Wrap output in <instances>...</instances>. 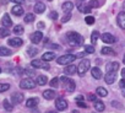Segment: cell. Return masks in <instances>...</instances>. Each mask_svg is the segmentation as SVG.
Returning a JSON list of instances; mask_svg holds the SVG:
<instances>
[{
	"label": "cell",
	"instance_id": "1",
	"mask_svg": "<svg viewBox=\"0 0 125 113\" xmlns=\"http://www.w3.org/2000/svg\"><path fill=\"white\" fill-rule=\"evenodd\" d=\"M66 37H68L69 44L73 45V47H80V45L83 44V37L81 34H79L77 32H74V31L68 32Z\"/></svg>",
	"mask_w": 125,
	"mask_h": 113
},
{
	"label": "cell",
	"instance_id": "2",
	"mask_svg": "<svg viewBox=\"0 0 125 113\" xmlns=\"http://www.w3.org/2000/svg\"><path fill=\"white\" fill-rule=\"evenodd\" d=\"M59 81H61V84H62V86H64V89H65L66 92L73 93L75 91L76 84H75V81L73 79H69L66 76H61V78H59Z\"/></svg>",
	"mask_w": 125,
	"mask_h": 113
},
{
	"label": "cell",
	"instance_id": "3",
	"mask_svg": "<svg viewBox=\"0 0 125 113\" xmlns=\"http://www.w3.org/2000/svg\"><path fill=\"white\" fill-rule=\"evenodd\" d=\"M77 56L74 55V54H65V55H61L56 59V63L59 65H70L73 62L76 60Z\"/></svg>",
	"mask_w": 125,
	"mask_h": 113
},
{
	"label": "cell",
	"instance_id": "4",
	"mask_svg": "<svg viewBox=\"0 0 125 113\" xmlns=\"http://www.w3.org/2000/svg\"><path fill=\"white\" fill-rule=\"evenodd\" d=\"M90 67H91V62H90L88 59H82V60L80 62L79 67H77V73H79V75H80V76H83V75L88 71Z\"/></svg>",
	"mask_w": 125,
	"mask_h": 113
},
{
	"label": "cell",
	"instance_id": "5",
	"mask_svg": "<svg viewBox=\"0 0 125 113\" xmlns=\"http://www.w3.org/2000/svg\"><path fill=\"white\" fill-rule=\"evenodd\" d=\"M36 85H37V82L33 81L31 78H26V79L20 81V87L25 89V90H32V89L36 87Z\"/></svg>",
	"mask_w": 125,
	"mask_h": 113
},
{
	"label": "cell",
	"instance_id": "6",
	"mask_svg": "<svg viewBox=\"0 0 125 113\" xmlns=\"http://www.w3.org/2000/svg\"><path fill=\"white\" fill-rule=\"evenodd\" d=\"M55 107H56L58 111H64V109H66V108H68V102H66V100H64L62 97L56 98V100H55Z\"/></svg>",
	"mask_w": 125,
	"mask_h": 113
},
{
	"label": "cell",
	"instance_id": "7",
	"mask_svg": "<svg viewBox=\"0 0 125 113\" xmlns=\"http://www.w3.org/2000/svg\"><path fill=\"white\" fill-rule=\"evenodd\" d=\"M31 65H32L33 68H37V69H41V68L44 69V70H49V69H50V67H49L48 63H43V62L37 60V59L32 60V62H31Z\"/></svg>",
	"mask_w": 125,
	"mask_h": 113
},
{
	"label": "cell",
	"instance_id": "8",
	"mask_svg": "<svg viewBox=\"0 0 125 113\" xmlns=\"http://www.w3.org/2000/svg\"><path fill=\"white\" fill-rule=\"evenodd\" d=\"M30 39H31V42H32V43L37 44V43H39V42L43 39V33H42L41 31H36V32H33V33L31 34Z\"/></svg>",
	"mask_w": 125,
	"mask_h": 113
},
{
	"label": "cell",
	"instance_id": "9",
	"mask_svg": "<svg viewBox=\"0 0 125 113\" xmlns=\"http://www.w3.org/2000/svg\"><path fill=\"white\" fill-rule=\"evenodd\" d=\"M10 100H11V103L12 104H19V103H21L23 101V95L20 93V92H14L11 95Z\"/></svg>",
	"mask_w": 125,
	"mask_h": 113
},
{
	"label": "cell",
	"instance_id": "10",
	"mask_svg": "<svg viewBox=\"0 0 125 113\" xmlns=\"http://www.w3.org/2000/svg\"><path fill=\"white\" fill-rule=\"evenodd\" d=\"M101 38H102V41H103L104 43H108V44H113V43H115V41H116V38H115L113 34H110V33H103V34L101 36Z\"/></svg>",
	"mask_w": 125,
	"mask_h": 113
},
{
	"label": "cell",
	"instance_id": "11",
	"mask_svg": "<svg viewBox=\"0 0 125 113\" xmlns=\"http://www.w3.org/2000/svg\"><path fill=\"white\" fill-rule=\"evenodd\" d=\"M9 45L10 47H14V48H17V47H21L23 44V41L20 38V37H15V38H10L8 41Z\"/></svg>",
	"mask_w": 125,
	"mask_h": 113
},
{
	"label": "cell",
	"instance_id": "12",
	"mask_svg": "<svg viewBox=\"0 0 125 113\" xmlns=\"http://www.w3.org/2000/svg\"><path fill=\"white\" fill-rule=\"evenodd\" d=\"M115 80H116V73H114V71H112V73H107L105 76H104V81H105L108 85L114 84Z\"/></svg>",
	"mask_w": 125,
	"mask_h": 113
},
{
	"label": "cell",
	"instance_id": "13",
	"mask_svg": "<svg viewBox=\"0 0 125 113\" xmlns=\"http://www.w3.org/2000/svg\"><path fill=\"white\" fill-rule=\"evenodd\" d=\"M1 25H3V27H5V28L12 26V20L10 19V15H9V14H4V16L1 17Z\"/></svg>",
	"mask_w": 125,
	"mask_h": 113
},
{
	"label": "cell",
	"instance_id": "14",
	"mask_svg": "<svg viewBox=\"0 0 125 113\" xmlns=\"http://www.w3.org/2000/svg\"><path fill=\"white\" fill-rule=\"evenodd\" d=\"M105 69H107V73H112V71L116 73L118 69H119V63L118 62H110V63L107 64Z\"/></svg>",
	"mask_w": 125,
	"mask_h": 113
},
{
	"label": "cell",
	"instance_id": "15",
	"mask_svg": "<svg viewBox=\"0 0 125 113\" xmlns=\"http://www.w3.org/2000/svg\"><path fill=\"white\" fill-rule=\"evenodd\" d=\"M116 22H118V25H119V27H120V28L125 30V12H124V11H121V12H119V14H118Z\"/></svg>",
	"mask_w": 125,
	"mask_h": 113
},
{
	"label": "cell",
	"instance_id": "16",
	"mask_svg": "<svg viewBox=\"0 0 125 113\" xmlns=\"http://www.w3.org/2000/svg\"><path fill=\"white\" fill-rule=\"evenodd\" d=\"M76 73H77V67H75V65H73V64L66 65V68L64 69V74H65V75H69V76H71V75H74V74H76Z\"/></svg>",
	"mask_w": 125,
	"mask_h": 113
},
{
	"label": "cell",
	"instance_id": "17",
	"mask_svg": "<svg viewBox=\"0 0 125 113\" xmlns=\"http://www.w3.org/2000/svg\"><path fill=\"white\" fill-rule=\"evenodd\" d=\"M53 59H55V53H53V52H47V53H44V54L42 55V60H43V62L49 63V62H52Z\"/></svg>",
	"mask_w": 125,
	"mask_h": 113
},
{
	"label": "cell",
	"instance_id": "18",
	"mask_svg": "<svg viewBox=\"0 0 125 113\" xmlns=\"http://www.w3.org/2000/svg\"><path fill=\"white\" fill-rule=\"evenodd\" d=\"M11 12L15 15V16H22L23 15V8L21 5H15L12 9H11Z\"/></svg>",
	"mask_w": 125,
	"mask_h": 113
},
{
	"label": "cell",
	"instance_id": "19",
	"mask_svg": "<svg viewBox=\"0 0 125 113\" xmlns=\"http://www.w3.org/2000/svg\"><path fill=\"white\" fill-rule=\"evenodd\" d=\"M44 10H45V5L43 3H41V1L36 3V5H34V12L36 14H43Z\"/></svg>",
	"mask_w": 125,
	"mask_h": 113
},
{
	"label": "cell",
	"instance_id": "20",
	"mask_svg": "<svg viewBox=\"0 0 125 113\" xmlns=\"http://www.w3.org/2000/svg\"><path fill=\"white\" fill-rule=\"evenodd\" d=\"M38 102H39V100H38L37 97H31V98L27 100L26 106H27L28 108H33V107H36V106L38 104Z\"/></svg>",
	"mask_w": 125,
	"mask_h": 113
},
{
	"label": "cell",
	"instance_id": "21",
	"mask_svg": "<svg viewBox=\"0 0 125 113\" xmlns=\"http://www.w3.org/2000/svg\"><path fill=\"white\" fill-rule=\"evenodd\" d=\"M91 74H92V76H93L94 79H97V80L102 78V71H101V69H99L98 67L92 68V69H91Z\"/></svg>",
	"mask_w": 125,
	"mask_h": 113
},
{
	"label": "cell",
	"instance_id": "22",
	"mask_svg": "<svg viewBox=\"0 0 125 113\" xmlns=\"http://www.w3.org/2000/svg\"><path fill=\"white\" fill-rule=\"evenodd\" d=\"M43 97L45 100H53V98H55V91L54 90H45V91H43Z\"/></svg>",
	"mask_w": 125,
	"mask_h": 113
},
{
	"label": "cell",
	"instance_id": "23",
	"mask_svg": "<svg viewBox=\"0 0 125 113\" xmlns=\"http://www.w3.org/2000/svg\"><path fill=\"white\" fill-rule=\"evenodd\" d=\"M61 9H62V11H65V12H70L74 9V4L71 1H66V3H64L61 5Z\"/></svg>",
	"mask_w": 125,
	"mask_h": 113
},
{
	"label": "cell",
	"instance_id": "24",
	"mask_svg": "<svg viewBox=\"0 0 125 113\" xmlns=\"http://www.w3.org/2000/svg\"><path fill=\"white\" fill-rule=\"evenodd\" d=\"M104 108H105V106H104V103H103L102 101H99V100L94 101V109H96L97 112H103Z\"/></svg>",
	"mask_w": 125,
	"mask_h": 113
},
{
	"label": "cell",
	"instance_id": "25",
	"mask_svg": "<svg viewBox=\"0 0 125 113\" xmlns=\"http://www.w3.org/2000/svg\"><path fill=\"white\" fill-rule=\"evenodd\" d=\"M39 86H43V85H45L47 82H48V79H47V76L45 75H39V76H37V81H36Z\"/></svg>",
	"mask_w": 125,
	"mask_h": 113
},
{
	"label": "cell",
	"instance_id": "26",
	"mask_svg": "<svg viewBox=\"0 0 125 113\" xmlns=\"http://www.w3.org/2000/svg\"><path fill=\"white\" fill-rule=\"evenodd\" d=\"M77 8H79V10L81 11V12H83V14H90L91 12V8L88 6V5H83V4H77Z\"/></svg>",
	"mask_w": 125,
	"mask_h": 113
},
{
	"label": "cell",
	"instance_id": "27",
	"mask_svg": "<svg viewBox=\"0 0 125 113\" xmlns=\"http://www.w3.org/2000/svg\"><path fill=\"white\" fill-rule=\"evenodd\" d=\"M101 53L104 54V55H114V54H115L114 50H113L110 47H103V48L101 49Z\"/></svg>",
	"mask_w": 125,
	"mask_h": 113
},
{
	"label": "cell",
	"instance_id": "28",
	"mask_svg": "<svg viewBox=\"0 0 125 113\" xmlns=\"http://www.w3.org/2000/svg\"><path fill=\"white\" fill-rule=\"evenodd\" d=\"M3 106H4V108H5L8 112H11V111L14 109V106H12V103H11L9 100H4V101H3Z\"/></svg>",
	"mask_w": 125,
	"mask_h": 113
},
{
	"label": "cell",
	"instance_id": "29",
	"mask_svg": "<svg viewBox=\"0 0 125 113\" xmlns=\"http://www.w3.org/2000/svg\"><path fill=\"white\" fill-rule=\"evenodd\" d=\"M11 55V50L6 47H0V56H9Z\"/></svg>",
	"mask_w": 125,
	"mask_h": 113
},
{
	"label": "cell",
	"instance_id": "30",
	"mask_svg": "<svg viewBox=\"0 0 125 113\" xmlns=\"http://www.w3.org/2000/svg\"><path fill=\"white\" fill-rule=\"evenodd\" d=\"M96 92H97V95H98V96H101V97H105V96L108 95V91H107L104 87H102V86L97 87Z\"/></svg>",
	"mask_w": 125,
	"mask_h": 113
},
{
	"label": "cell",
	"instance_id": "31",
	"mask_svg": "<svg viewBox=\"0 0 125 113\" xmlns=\"http://www.w3.org/2000/svg\"><path fill=\"white\" fill-rule=\"evenodd\" d=\"M23 32H25V28H23V26H21V25H17V26H15V27H14V33H15V34L20 36V34H23Z\"/></svg>",
	"mask_w": 125,
	"mask_h": 113
},
{
	"label": "cell",
	"instance_id": "32",
	"mask_svg": "<svg viewBox=\"0 0 125 113\" xmlns=\"http://www.w3.org/2000/svg\"><path fill=\"white\" fill-rule=\"evenodd\" d=\"M98 38H99V32L98 31H93L92 34H91V42H92V44H96L97 41H98Z\"/></svg>",
	"mask_w": 125,
	"mask_h": 113
},
{
	"label": "cell",
	"instance_id": "33",
	"mask_svg": "<svg viewBox=\"0 0 125 113\" xmlns=\"http://www.w3.org/2000/svg\"><path fill=\"white\" fill-rule=\"evenodd\" d=\"M10 36V31L5 27H1L0 28V38H5V37H9Z\"/></svg>",
	"mask_w": 125,
	"mask_h": 113
},
{
	"label": "cell",
	"instance_id": "34",
	"mask_svg": "<svg viewBox=\"0 0 125 113\" xmlns=\"http://www.w3.org/2000/svg\"><path fill=\"white\" fill-rule=\"evenodd\" d=\"M37 53H38V49H37L36 47H28V49H27V54H28L30 56H34Z\"/></svg>",
	"mask_w": 125,
	"mask_h": 113
},
{
	"label": "cell",
	"instance_id": "35",
	"mask_svg": "<svg viewBox=\"0 0 125 113\" xmlns=\"http://www.w3.org/2000/svg\"><path fill=\"white\" fill-rule=\"evenodd\" d=\"M33 21H34V14H27L25 16V22L26 23H31Z\"/></svg>",
	"mask_w": 125,
	"mask_h": 113
},
{
	"label": "cell",
	"instance_id": "36",
	"mask_svg": "<svg viewBox=\"0 0 125 113\" xmlns=\"http://www.w3.org/2000/svg\"><path fill=\"white\" fill-rule=\"evenodd\" d=\"M87 5H88V6L92 9V8H98V6L101 5V3L98 1V0H91V1H90Z\"/></svg>",
	"mask_w": 125,
	"mask_h": 113
},
{
	"label": "cell",
	"instance_id": "37",
	"mask_svg": "<svg viewBox=\"0 0 125 113\" xmlns=\"http://www.w3.org/2000/svg\"><path fill=\"white\" fill-rule=\"evenodd\" d=\"M49 85H50L52 87H58V86H59V78H54V79H52L50 82H49Z\"/></svg>",
	"mask_w": 125,
	"mask_h": 113
},
{
	"label": "cell",
	"instance_id": "38",
	"mask_svg": "<svg viewBox=\"0 0 125 113\" xmlns=\"http://www.w3.org/2000/svg\"><path fill=\"white\" fill-rule=\"evenodd\" d=\"M85 52L87 54H92V53H94V47L93 45H85Z\"/></svg>",
	"mask_w": 125,
	"mask_h": 113
},
{
	"label": "cell",
	"instance_id": "39",
	"mask_svg": "<svg viewBox=\"0 0 125 113\" xmlns=\"http://www.w3.org/2000/svg\"><path fill=\"white\" fill-rule=\"evenodd\" d=\"M10 89V85L9 84H0V92H5Z\"/></svg>",
	"mask_w": 125,
	"mask_h": 113
},
{
	"label": "cell",
	"instance_id": "40",
	"mask_svg": "<svg viewBox=\"0 0 125 113\" xmlns=\"http://www.w3.org/2000/svg\"><path fill=\"white\" fill-rule=\"evenodd\" d=\"M85 21L87 25H93L94 23V17L93 16H86L85 17Z\"/></svg>",
	"mask_w": 125,
	"mask_h": 113
},
{
	"label": "cell",
	"instance_id": "41",
	"mask_svg": "<svg viewBox=\"0 0 125 113\" xmlns=\"http://www.w3.org/2000/svg\"><path fill=\"white\" fill-rule=\"evenodd\" d=\"M70 19H71V14H70V12H66V15H65V16H62L61 22H62V23H65V22H68Z\"/></svg>",
	"mask_w": 125,
	"mask_h": 113
},
{
	"label": "cell",
	"instance_id": "42",
	"mask_svg": "<svg viewBox=\"0 0 125 113\" xmlns=\"http://www.w3.org/2000/svg\"><path fill=\"white\" fill-rule=\"evenodd\" d=\"M49 19L56 20V19H58V12H56V11H52V12L49 14Z\"/></svg>",
	"mask_w": 125,
	"mask_h": 113
},
{
	"label": "cell",
	"instance_id": "43",
	"mask_svg": "<svg viewBox=\"0 0 125 113\" xmlns=\"http://www.w3.org/2000/svg\"><path fill=\"white\" fill-rule=\"evenodd\" d=\"M76 103H77V106L81 107V108H87V104H86L83 101H76Z\"/></svg>",
	"mask_w": 125,
	"mask_h": 113
},
{
	"label": "cell",
	"instance_id": "44",
	"mask_svg": "<svg viewBox=\"0 0 125 113\" xmlns=\"http://www.w3.org/2000/svg\"><path fill=\"white\" fill-rule=\"evenodd\" d=\"M88 100L90 101H92V102H94V101H97V97H96V95H88Z\"/></svg>",
	"mask_w": 125,
	"mask_h": 113
},
{
	"label": "cell",
	"instance_id": "45",
	"mask_svg": "<svg viewBox=\"0 0 125 113\" xmlns=\"http://www.w3.org/2000/svg\"><path fill=\"white\" fill-rule=\"evenodd\" d=\"M10 1H12V3H16L17 5H21V4H23V3H25V0H10Z\"/></svg>",
	"mask_w": 125,
	"mask_h": 113
},
{
	"label": "cell",
	"instance_id": "46",
	"mask_svg": "<svg viewBox=\"0 0 125 113\" xmlns=\"http://www.w3.org/2000/svg\"><path fill=\"white\" fill-rule=\"evenodd\" d=\"M44 26H45V25H44V22H38V25H37V27H38V28H44Z\"/></svg>",
	"mask_w": 125,
	"mask_h": 113
},
{
	"label": "cell",
	"instance_id": "47",
	"mask_svg": "<svg viewBox=\"0 0 125 113\" xmlns=\"http://www.w3.org/2000/svg\"><path fill=\"white\" fill-rule=\"evenodd\" d=\"M49 47L50 48H55V49H60V45H58V44H50Z\"/></svg>",
	"mask_w": 125,
	"mask_h": 113
},
{
	"label": "cell",
	"instance_id": "48",
	"mask_svg": "<svg viewBox=\"0 0 125 113\" xmlns=\"http://www.w3.org/2000/svg\"><path fill=\"white\" fill-rule=\"evenodd\" d=\"M25 74H27V75H30V76H32V75H33L34 73H33L32 70H31V71H30V70H25Z\"/></svg>",
	"mask_w": 125,
	"mask_h": 113
},
{
	"label": "cell",
	"instance_id": "49",
	"mask_svg": "<svg viewBox=\"0 0 125 113\" xmlns=\"http://www.w3.org/2000/svg\"><path fill=\"white\" fill-rule=\"evenodd\" d=\"M119 85H120V87H123V89H125V80L123 79V80L120 81V84H119Z\"/></svg>",
	"mask_w": 125,
	"mask_h": 113
},
{
	"label": "cell",
	"instance_id": "50",
	"mask_svg": "<svg viewBox=\"0 0 125 113\" xmlns=\"http://www.w3.org/2000/svg\"><path fill=\"white\" fill-rule=\"evenodd\" d=\"M76 101H83V96H81V95L77 96V97H76Z\"/></svg>",
	"mask_w": 125,
	"mask_h": 113
},
{
	"label": "cell",
	"instance_id": "51",
	"mask_svg": "<svg viewBox=\"0 0 125 113\" xmlns=\"http://www.w3.org/2000/svg\"><path fill=\"white\" fill-rule=\"evenodd\" d=\"M121 76H123V79L125 80V69H123V70H121Z\"/></svg>",
	"mask_w": 125,
	"mask_h": 113
},
{
	"label": "cell",
	"instance_id": "52",
	"mask_svg": "<svg viewBox=\"0 0 125 113\" xmlns=\"http://www.w3.org/2000/svg\"><path fill=\"white\" fill-rule=\"evenodd\" d=\"M71 113H79V111H76V109H74V111H73Z\"/></svg>",
	"mask_w": 125,
	"mask_h": 113
},
{
	"label": "cell",
	"instance_id": "53",
	"mask_svg": "<svg viewBox=\"0 0 125 113\" xmlns=\"http://www.w3.org/2000/svg\"><path fill=\"white\" fill-rule=\"evenodd\" d=\"M123 63L125 64V55H124V58H123Z\"/></svg>",
	"mask_w": 125,
	"mask_h": 113
},
{
	"label": "cell",
	"instance_id": "54",
	"mask_svg": "<svg viewBox=\"0 0 125 113\" xmlns=\"http://www.w3.org/2000/svg\"><path fill=\"white\" fill-rule=\"evenodd\" d=\"M48 113H56V112H53V111H52V112H48Z\"/></svg>",
	"mask_w": 125,
	"mask_h": 113
},
{
	"label": "cell",
	"instance_id": "55",
	"mask_svg": "<svg viewBox=\"0 0 125 113\" xmlns=\"http://www.w3.org/2000/svg\"><path fill=\"white\" fill-rule=\"evenodd\" d=\"M30 1H33V0H30Z\"/></svg>",
	"mask_w": 125,
	"mask_h": 113
},
{
	"label": "cell",
	"instance_id": "56",
	"mask_svg": "<svg viewBox=\"0 0 125 113\" xmlns=\"http://www.w3.org/2000/svg\"><path fill=\"white\" fill-rule=\"evenodd\" d=\"M0 73H1V69H0Z\"/></svg>",
	"mask_w": 125,
	"mask_h": 113
},
{
	"label": "cell",
	"instance_id": "57",
	"mask_svg": "<svg viewBox=\"0 0 125 113\" xmlns=\"http://www.w3.org/2000/svg\"><path fill=\"white\" fill-rule=\"evenodd\" d=\"M49 1H52V0H49Z\"/></svg>",
	"mask_w": 125,
	"mask_h": 113
},
{
	"label": "cell",
	"instance_id": "58",
	"mask_svg": "<svg viewBox=\"0 0 125 113\" xmlns=\"http://www.w3.org/2000/svg\"><path fill=\"white\" fill-rule=\"evenodd\" d=\"M82 1H83V0H82Z\"/></svg>",
	"mask_w": 125,
	"mask_h": 113
}]
</instances>
